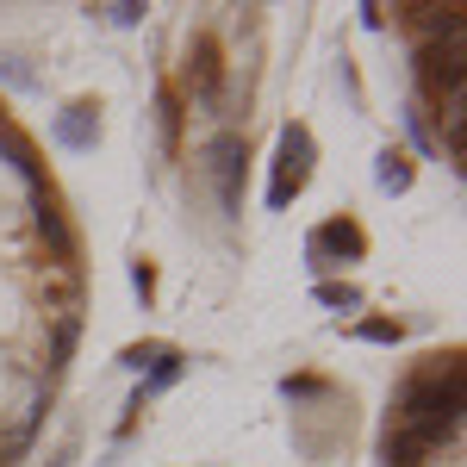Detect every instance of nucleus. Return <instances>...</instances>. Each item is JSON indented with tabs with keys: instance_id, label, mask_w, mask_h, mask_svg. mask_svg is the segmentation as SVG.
I'll return each instance as SVG.
<instances>
[{
	"instance_id": "39448f33",
	"label": "nucleus",
	"mask_w": 467,
	"mask_h": 467,
	"mask_svg": "<svg viewBox=\"0 0 467 467\" xmlns=\"http://www.w3.org/2000/svg\"><path fill=\"white\" fill-rule=\"evenodd\" d=\"M187 112H213L218 107V88H224V63H218V44L206 32L193 37V57H187Z\"/></svg>"
},
{
	"instance_id": "1a4fd4ad",
	"label": "nucleus",
	"mask_w": 467,
	"mask_h": 467,
	"mask_svg": "<svg viewBox=\"0 0 467 467\" xmlns=\"http://www.w3.org/2000/svg\"><path fill=\"white\" fill-rule=\"evenodd\" d=\"M318 299H324V306H343V312H356V306H361V293L356 287H337V281H324Z\"/></svg>"
},
{
	"instance_id": "6e6552de",
	"label": "nucleus",
	"mask_w": 467,
	"mask_h": 467,
	"mask_svg": "<svg viewBox=\"0 0 467 467\" xmlns=\"http://www.w3.org/2000/svg\"><path fill=\"white\" fill-rule=\"evenodd\" d=\"M356 337H368V343H399V318H368V324H356Z\"/></svg>"
},
{
	"instance_id": "423d86ee",
	"label": "nucleus",
	"mask_w": 467,
	"mask_h": 467,
	"mask_svg": "<svg viewBox=\"0 0 467 467\" xmlns=\"http://www.w3.org/2000/svg\"><path fill=\"white\" fill-rule=\"evenodd\" d=\"M94 138H100V107H94V100H75V107H63L57 119H50V144L94 150Z\"/></svg>"
},
{
	"instance_id": "20e7f679",
	"label": "nucleus",
	"mask_w": 467,
	"mask_h": 467,
	"mask_svg": "<svg viewBox=\"0 0 467 467\" xmlns=\"http://www.w3.org/2000/svg\"><path fill=\"white\" fill-rule=\"evenodd\" d=\"M361 255H368V231H361L349 213L324 218L318 231L306 237V262H312V268H343V262H361Z\"/></svg>"
},
{
	"instance_id": "7ed1b4c3",
	"label": "nucleus",
	"mask_w": 467,
	"mask_h": 467,
	"mask_svg": "<svg viewBox=\"0 0 467 467\" xmlns=\"http://www.w3.org/2000/svg\"><path fill=\"white\" fill-rule=\"evenodd\" d=\"M312 156H318L312 125H299V119H293L287 131H281V150H275V181H268V206H275V213H287L293 200L306 193V181H312Z\"/></svg>"
},
{
	"instance_id": "f03ea898",
	"label": "nucleus",
	"mask_w": 467,
	"mask_h": 467,
	"mask_svg": "<svg viewBox=\"0 0 467 467\" xmlns=\"http://www.w3.org/2000/svg\"><path fill=\"white\" fill-rule=\"evenodd\" d=\"M387 467H462V349L418 356L387 405Z\"/></svg>"
},
{
	"instance_id": "0eeeda50",
	"label": "nucleus",
	"mask_w": 467,
	"mask_h": 467,
	"mask_svg": "<svg viewBox=\"0 0 467 467\" xmlns=\"http://www.w3.org/2000/svg\"><path fill=\"white\" fill-rule=\"evenodd\" d=\"M374 181H380V193H405V187L418 181V169H411V156H405L399 144H387L380 162H374Z\"/></svg>"
},
{
	"instance_id": "f257e3e1",
	"label": "nucleus",
	"mask_w": 467,
	"mask_h": 467,
	"mask_svg": "<svg viewBox=\"0 0 467 467\" xmlns=\"http://www.w3.org/2000/svg\"><path fill=\"white\" fill-rule=\"evenodd\" d=\"M88 324V255L44 144L0 100V467L26 462Z\"/></svg>"
}]
</instances>
